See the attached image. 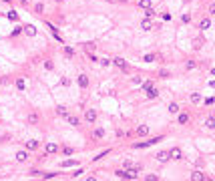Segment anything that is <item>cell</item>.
Returning a JSON list of instances; mask_svg holds the SVG:
<instances>
[{
    "instance_id": "cell-1",
    "label": "cell",
    "mask_w": 215,
    "mask_h": 181,
    "mask_svg": "<svg viewBox=\"0 0 215 181\" xmlns=\"http://www.w3.org/2000/svg\"><path fill=\"white\" fill-rule=\"evenodd\" d=\"M159 141H163V137H155V139H151V141H145V143H135L133 147H135V149H145V147H151V145L159 143Z\"/></svg>"
},
{
    "instance_id": "cell-2",
    "label": "cell",
    "mask_w": 215,
    "mask_h": 181,
    "mask_svg": "<svg viewBox=\"0 0 215 181\" xmlns=\"http://www.w3.org/2000/svg\"><path fill=\"white\" fill-rule=\"evenodd\" d=\"M155 159H157L159 163H165V161H169V159H171V155H169V151H159V153L155 155Z\"/></svg>"
},
{
    "instance_id": "cell-3",
    "label": "cell",
    "mask_w": 215,
    "mask_h": 181,
    "mask_svg": "<svg viewBox=\"0 0 215 181\" xmlns=\"http://www.w3.org/2000/svg\"><path fill=\"white\" fill-rule=\"evenodd\" d=\"M85 119L88 123H94V121H97V111H94V109H88L85 113Z\"/></svg>"
},
{
    "instance_id": "cell-4",
    "label": "cell",
    "mask_w": 215,
    "mask_h": 181,
    "mask_svg": "<svg viewBox=\"0 0 215 181\" xmlns=\"http://www.w3.org/2000/svg\"><path fill=\"white\" fill-rule=\"evenodd\" d=\"M113 62H115V64H117L119 69H123V71H127V69H129V67H127V60H125V58H121V56L113 58Z\"/></svg>"
},
{
    "instance_id": "cell-5",
    "label": "cell",
    "mask_w": 215,
    "mask_h": 181,
    "mask_svg": "<svg viewBox=\"0 0 215 181\" xmlns=\"http://www.w3.org/2000/svg\"><path fill=\"white\" fill-rule=\"evenodd\" d=\"M169 155H171V159H175V161L183 157V153H181V149H179V147H173L171 151H169Z\"/></svg>"
},
{
    "instance_id": "cell-6",
    "label": "cell",
    "mask_w": 215,
    "mask_h": 181,
    "mask_svg": "<svg viewBox=\"0 0 215 181\" xmlns=\"http://www.w3.org/2000/svg\"><path fill=\"white\" fill-rule=\"evenodd\" d=\"M77 83H79L81 89H86V87H88V77H86V75H81V77L77 79Z\"/></svg>"
},
{
    "instance_id": "cell-7",
    "label": "cell",
    "mask_w": 215,
    "mask_h": 181,
    "mask_svg": "<svg viewBox=\"0 0 215 181\" xmlns=\"http://www.w3.org/2000/svg\"><path fill=\"white\" fill-rule=\"evenodd\" d=\"M137 135H139V137H147V135H149V127H147V125L137 127Z\"/></svg>"
},
{
    "instance_id": "cell-8",
    "label": "cell",
    "mask_w": 215,
    "mask_h": 181,
    "mask_svg": "<svg viewBox=\"0 0 215 181\" xmlns=\"http://www.w3.org/2000/svg\"><path fill=\"white\" fill-rule=\"evenodd\" d=\"M145 93H147V97H149V99H157V97H159V90L155 89V87H151V89H147V90H145Z\"/></svg>"
},
{
    "instance_id": "cell-9",
    "label": "cell",
    "mask_w": 215,
    "mask_h": 181,
    "mask_svg": "<svg viewBox=\"0 0 215 181\" xmlns=\"http://www.w3.org/2000/svg\"><path fill=\"white\" fill-rule=\"evenodd\" d=\"M26 149H28V151H34V149H38V141H34V139L26 141Z\"/></svg>"
},
{
    "instance_id": "cell-10",
    "label": "cell",
    "mask_w": 215,
    "mask_h": 181,
    "mask_svg": "<svg viewBox=\"0 0 215 181\" xmlns=\"http://www.w3.org/2000/svg\"><path fill=\"white\" fill-rule=\"evenodd\" d=\"M26 159H28V153H26V151H18V153H16V161L24 163Z\"/></svg>"
},
{
    "instance_id": "cell-11",
    "label": "cell",
    "mask_w": 215,
    "mask_h": 181,
    "mask_svg": "<svg viewBox=\"0 0 215 181\" xmlns=\"http://www.w3.org/2000/svg\"><path fill=\"white\" fill-rule=\"evenodd\" d=\"M191 179H193V181H203V179H205V175H203L201 171H193V173H191Z\"/></svg>"
},
{
    "instance_id": "cell-12",
    "label": "cell",
    "mask_w": 215,
    "mask_h": 181,
    "mask_svg": "<svg viewBox=\"0 0 215 181\" xmlns=\"http://www.w3.org/2000/svg\"><path fill=\"white\" fill-rule=\"evenodd\" d=\"M141 28H143V30H151V28H153V22H151L149 18H145V20L141 22Z\"/></svg>"
},
{
    "instance_id": "cell-13",
    "label": "cell",
    "mask_w": 215,
    "mask_h": 181,
    "mask_svg": "<svg viewBox=\"0 0 215 181\" xmlns=\"http://www.w3.org/2000/svg\"><path fill=\"white\" fill-rule=\"evenodd\" d=\"M209 26H211V20H209V18H203V20L199 22V28H201V30H207Z\"/></svg>"
},
{
    "instance_id": "cell-14",
    "label": "cell",
    "mask_w": 215,
    "mask_h": 181,
    "mask_svg": "<svg viewBox=\"0 0 215 181\" xmlns=\"http://www.w3.org/2000/svg\"><path fill=\"white\" fill-rule=\"evenodd\" d=\"M24 32H26L28 36H34V34H36V28H34L32 24H26V26H24Z\"/></svg>"
},
{
    "instance_id": "cell-15",
    "label": "cell",
    "mask_w": 215,
    "mask_h": 181,
    "mask_svg": "<svg viewBox=\"0 0 215 181\" xmlns=\"http://www.w3.org/2000/svg\"><path fill=\"white\" fill-rule=\"evenodd\" d=\"M177 121H179V125H187V123H189V115H187V113H181Z\"/></svg>"
},
{
    "instance_id": "cell-16",
    "label": "cell",
    "mask_w": 215,
    "mask_h": 181,
    "mask_svg": "<svg viewBox=\"0 0 215 181\" xmlns=\"http://www.w3.org/2000/svg\"><path fill=\"white\" fill-rule=\"evenodd\" d=\"M56 115H58V117H64V119H66V117H68V111H66L64 107H56Z\"/></svg>"
},
{
    "instance_id": "cell-17",
    "label": "cell",
    "mask_w": 215,
    "mask_h": 181,
    "mask_svg": "<svg viewBox=\"0 0 215 181\" xmlns=\"http://www.w3.org/2000/svg\"><path fill=\"white\" fill-rule=\"evenodd\" d=\"M56 149H58V147H56L54 143H46V153H56Z\"/></svg>"
},
{
    "instance_id": "cell-18",
    "label": "cell",
    "mask_w": 215,
    "mask_h": 181,
    "mask_svg": "<svg viewBox=\"0 0 215 181\" xmlns=\"http://www.w3.org/2000/svg\"><path fill=\"white\" fill-rule=\"evenodd\" d=\"M205 127H207V129H215V119L213 117H209V119L205 121Z\"/></svg>"
},
{
    "instance_id": "cell-19",
    "label": "cell",
    "mask_w": 215,
    "mask_h": 181,
    "mask_svg": "<svg viewBox=\"0 0 215 181\" xmlns=\"http://www.w3.org/2000/svg\"><path fill=\"white\" fill-rule=\"evenodd\" d=\"M191 103H195V105L201 103V95H199V93H193V95H191Z\"/></svg>"
},
{
    "instance_id": "cell-20",
    "label": "cell",
    "mask_w": 215,
    "mask_h": 181,
    "mask_svg": "<svg viewBox=\"0 0 215 181\" xmlns=\"http://www.w3.org/2000/svg\"><path fill=\"white\" fill-rule=\"evenodd\" d=\"M201 46H203V40H201V38H195V40H193V48H195V50H199Z\"/></svg>"
},
{
    "instance_id": "cell-21",
    "label": "cell",
    "mask_w": 215,
    "mask_h": 181,
    "mask_svg": "<svg viewBox=\"0 0 215 181\" xmlns=\"http://www.w3.org/2000/svg\"><path fill=\"white\" fill-rule=\"evenodd\" d=\"M169 113H173V115L179 113V105H177V103H171V105H169Z\"/></svg>"
},
{
    "instance_id": "cell-22",
    "label": "cell",
    "mask_w": 215,
    "mask_h": 181,
    "mask_svg": "<svg viewBox=\"0 0 215 181\" xmlns=\"http://www.w3.org/2000/svg\"><path fill=\"white\" fill-rule=\"evenodd\" d=\"M103 135H105V131H103V129H94V131H92V137H94V139H101Z\"/></svg>"
},
{
    "instance_id": "cell-23",
    "label": "cell",
    "mask_w": 215,
    "mask_h": 181,
    "mask_svg": "<svg viewBox=\"0 0 215 181\" xmlns=\"http://www.w3.org/2000/svg\"><path fill=\"white\" fill-rule=\"evenodd\" d=\"M28 123H38V115L36 113H30L28 115Z\"/></svg>"
},
{
    "instance_id": "cell-24",
    "label": "cell",
    "mask_w": 215,
    "mask_h": 181,
    "mask_svg": "<svg viewBox=\"0 0 215 181\" xmlns=\"http://www.w3.org/2000/svg\"><path fill=\"white\" fill-rule=\"evenodd\" d=\"M66 119H68V123H71L73 127H79V119H77V117H71V115H68Z\"/></svg>"
},
{
    "instance_id": "cell-25",
    "label": "cell",
    "mask_w": 215,
    "mask_h": 181,
    "mask_svg": "<svg viewBox=\"0 0 215 181\" xmlns=\"http://www.w3.org/2000/svg\"><path fill=\"white\" fill-rule=\"evenodd\" d=\"M139 6L141 8H151V0H139Z\"/></svg>"
},
{
    "instance_id": "cell-26",
    "label": "cell",
    "mask_w": 215,
    "mask_h": 181,
    "mask_svg": "<svg viewBox=\"0 0 215 181\" xmlns=\"http://www.w3.org/2000/svg\"><path fill=\"white\" fill-rule=\"evenodd\" d=\"M155 58H157L155 54H145V58H143V60H145V62H153Z\"/></svg>"
},
{
    "instance_id": "cell-27",
    "label": "cell",
    "mask_w": 215,
    "mask_h": 181,
    "mask_svg": "<svg viewBox=\"0 0 215 181\" xmlns=\"http://www.w3.org/2000/svg\"><path fill=\"white\" fill-rule=\"evenodd\" d=\"M8 18H10V20H18V14H16L14 10H10V12H8Z\"/></svg>"
},
{
    "instance_id": "cell-28",
    "label": "cell",
    "mask_w": 215,
    "mask_h": 181,
    "mask_svg": "<svg viewBox=\"0 0 215 181\" xmlns=\"http://www.w3.org/2000/svg\"><path fill=\"white\" fill-rule=\"evenodd\" d=\"M75 163H77V161H62V163H60V167H73Z\"/></svg>"
},
{
    "instance_id": "cell-29",
    "label": "cell",
    "mask_w": 215,
    "mask_h": 181,
    "mask_svg": "<svg viewBox=\"0 0 215 181\" xmlns=\"http://www.w3.org/2000/svg\"><path fill=\"white\" fill-rule=\"evenodd\" d=\"M145 14H147V18H151V16L155 14V10H153V8H145Z\"/></svg>"
},
{
    "instance_id": "cell-30",
    "label": "cell",
    "mask_w": 215,
    "mask_h": 181,
    "mask_svg": "<svg viewBox=\"0 0 215 181\" xmlns=\"http://www.w3.org/2000/svg\"><path fill=\"white\" fill-rule=\"evenodd\" d=\"M16 87H18L20 90H24V81H22V79H18V81H16Z\"/></svg>"
},
{
    "instance_id": "cell-31",
    "label": "cell",
    "mask_w": 215,
    "mask_h": 181,
    "mask_svg": "<svg viewBox=\"0 0 215 181\" xmlns=\"http://www.w3.org/2000/svg\"><path fill=\"white\" fill-rule=\"evenodd\" d=\"M62 153H64V155H73V149H71V147H62Z\"/></svg>"
},
{
    "instance_id": "cell-32",
    "label": "cell",
    "mask_w": 215,
    "mask_h": 181,
    "mask_svg": "<svg viewBox=\"0 0 215 181\" xmlns=\"http://www.w3.org/2000/svg\"><path fill=\"white\" fill-rule=\"evenodd\" d=\"M151 87H153V83H151V81H147V83H143V90L151 89Z\"/></svg>"
},
{
    "instance_id": "cell-33",
    "label": "cell",
    "mask_w": 215,
    "mask_h": 181,
    "mask_svg": "<svg viewBox=\"0 0 215 181\" xmlns=\"http://www.w3.org/2000/svg\"><path fill=\"white\" fill-rule=\"evenodd\" d=\"M64 54H66V56H73V48L66 46V48H64Z\"/></svg>"
},
{
    "instance_id": "cell-34",
    "label": "cell",
    "mask_w": 215,
    "mask_h": 181,
    "mask_svg": "<svg viewBox=\"0 0 215 181\" xmlns=\"http://www.w3.org/2000/svg\"><path fill=\"white\" fill-rule=\"evenodd\" d=\"M187 69H189V71L195 69V60H189V62H187Z\"/></svg>"
},
{
    "instance_id": "cell-35",
    "label": "cell",
    "mask_w": 215,
    "mask_h": 181,
    "mask_svg": "<svg viewBox=\"0 0 215 181\" xmlns=\"http://www.w3.org/2000/svg\"><path fill=\"white\" fill-rule=\"evenodd\" d=\"M34 10H36V12H42L44 6H42V4H36V6H34Z\"/></svg>"
},
{
    "instance_id": "cell-36",
    "label": "cell",
    "mask_w": 215,
    "mask_h": 181,
    "mask_svg": "<svg viewBox=\"0 0 215 181\" xmlns=\"http://www.w3.org/2000/svg\"><path fill=\"white\" fill-rule=\"evenodd\" d=\"M157 179H159L157 175H147V181H157Z\"/></svg>"
},
{
    "instance_id": "cell-37",
    "label": "cell",
    "mask_w": 215,
    "mask_h": 181,
    "mask_svg": "<svg viewBox=\"0 0 215 181\" xmlns=\"http://www.w3.org/2000/svg\"><path fill=\"white\" fill-rule=\"evenodd\" d=\"M181 20H183V22H189V20H191V16H189V14H183V18H181Z\"/></svg>"
},
{
    "instance_id": "cell-38",
    "label": "cell",
    "mask_w": 215,
    "mask_h": 181,
    "mask_svg": "<svg viewBox=\"0 0 215 181\" xmlns=\"http://www.w3.org/2000/svg\"><path fill=\"white\" fill-rule=\"evenodd\" d=\"M159 75H161V79H167V77H169V73H167V71H161Z\"/></svg>"
},
{
    "instance_id": "cell-39",
    "label": "cell",
    "mask_w": 215,
    "mask_h": 181,
    "mask_svg": "<svg viewBox=\"0 0 215 181\" xmlns=\"http://www.w3.org/2000/svg\"><path fill=\"white\" fill-rule=\"evenodd\" d=\"M209 14H215V2L211 4V6H209Z\"/></svg>"
},
{
    "instance_id": "cell-40",
    "label": "cell",
    "mask_w": 215,
    "mask_h": 181,
    "mask_svg": "<svg viewBox=\"0 0 215 181\" xmlns=\"http://www.w3.org/2000/svg\"><path fill=\"white\" fill-rule=\"evenodd\" d=\"M211 75H213V77H215V69H211Z\"/></svg>"
},
{
    "instance_id": "cell-41",
    "label": "cell",
    "mask_w": 215,
    "mask_h": 181,
    "mask_svg": "<svg viewBox=\"0 0 215 181\" xmlns=\"http://www.w3.org/2000/svg\"><path fill=\"white\" fill-rule=\"evenodd\" d=\"M54 2H64V0H54Z\"/></svg>"
},
{
    "instance_id": "cell-42",
    "label": "cell",
    "mask_w": 215,
    "mask_h": 181,
    "mask_svg": "<svg viewBox=\"0 0 215 181\" xmlns=\"http://www.w3.org/2000/svg\"><path fill=\"white\" fill-rule=\"evenodd\" d=\"M6 2H12V0H6Z\"/></svg>"
}]
</instances>
